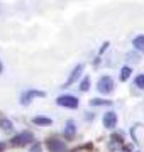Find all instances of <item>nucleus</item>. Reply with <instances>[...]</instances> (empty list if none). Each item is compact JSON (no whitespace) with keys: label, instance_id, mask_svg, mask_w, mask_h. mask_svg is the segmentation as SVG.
Returning a JSON list of instances; mask_svg holds the SVG:
<instances>
[{"label":"nucleus","instance_id":"f257e3e1","mask_svg":"<svg viewBox=\"0 0 144 152\" xmlns=\"http://www.w3.org/2000/svg\"><path fill=\"white\" fill-rule=\"evenodd\" d=\"M56 103L60 105V107H65V108H78V98L71 96V95H61L58 100H56Z\"/></svg>","mask_w":144,"mask_h":152},{"label":"nucleus","instance_id":"f03ea898","mask_svg":"<svg viewBox=\"0 0 144 152\" xmlns=\"http://www.w3.org/2000/svg\"><path fill=\"white\" fill-rule=\"evenodd\" d=\"M32 142V134L31 132H22L19 135H14L12 139V145H17V147H22V145H27Z\"/></svg>","mask_w":144,"mask_h":152},{"label":"nucleus","instance_id":"7ed1b4c3","mask_svg":"<svg viewBox=\"0 0 144 152\" xmlns=\"http://www.w3.org/2000/svg\"><path fill=\"white\" fill-rule=\"evenodd\" d=\"M97 88H98L100 93H110L114 90V80H112L110 76H102Z\"/></svg>","mask_w":144,"mask_h":152},{"label":"nucleus","instance_id":"20e7f679","mask_svg":"<svg viewBox=\"0 0 144 152\" xmlns=\"http://www.w3.org/2000/svg\"><path fill=\"white\" fill-rule=\"evenodd\" d=\"M46 144H48L49 152H66V145H65V142H61L60 139L51 137V139H48Z\"/></svg>","mask_w":144,"mask_h":152},{"label":"nucleus","instance_id":"39448f33","mask_svg":"<svg viewBox=\"0 0 144 152\" xmlns=\"http://www.w3.org/2000/svg\"><path fill=\"white\" fill-rule=\"evenodd\" d=\"M36 96H46L44 91H39V90H29V91L22 93V96H21V103L22 105H29L31 103V100Z\"/></svg>","mask_w":144,"mask_h":152},{"label":"nucleus","instance_id":"423d86ee","mask_svg":"<svg viewBox=\"0 0 144 152\" xmlns=\"http://www.w3.org/2000/svg\"><path fill=\"white\" fill-rule=\"evenodd\" d=\"M83 69H85V66L83 64H76L75 66V69L71 71V75L68 76V81L63 85V86L66 88V86H70V85H73L75 81H78V78L82 76V73H83Z\"/></svg>","mask_w":144,"mask_h":152},{"label":"nucleus","instance_id":"0eeeda50","mask_svg":"<svg viewBox=\"0 0 144 152\" xmlns=\"http://www.w3.org/2000/svg\"><path fill=\"white\" fill-rule=\"evenodd\" d=\"M117 125V115L114 112H107L104 115V127L105 129H114Z\"/></svg>","mask_w":144,"mask_h":152},{"label":"nucleus","instance_id":"6e6552de","mask_svg":"<svg viewBox=\"0 0 144 152\" xmlns=\"http://www.w3.org/2000/svg\"><path fill=\"white\" fill-rule=\"evenodd\" d=\"M75 134H76V125H75L73 120H68L66 125H65V137L66 139H73Z\"/></svg>","mask_w":144,"mask_h":152},{"label":"nucleus","instance_id":"1a4fd4ad","mask_svg":"<svg viewBox=\"0 0 144 152\" xmlns=\"http://www.w3.org/2000/svg\"><path fill=\"white\" fill-rule=\"evenodd\" d=\"M32 122L36 125H41V127H49V125L53 124V120H51L49 117H34Z\"/></svg>","mask_w":144,"mask_h":152},{"label":"nucleus","instance_id":"9d476101","mask_svg":"<svg viewBox=\"0 0 144 152\" xmlns=\"http://www.w3.org/2000/svg\"><path fill=\"white\" fill-rule=\"evenodd\" d=\"M131 73H132V69L129 68V66H124L120 69V73H119V78H120V81H126L129 76H131Z\"/></svg>","mask_w":144,"mask_h":152},{"label":"nucleus","instance_id":"9b49d317","mask_svg":"<svg viewBox=\"0 0 144 152\" xmlns=\"http://www.w3.org/2000/svg\"><path fill=\"white\" fill-rule=\"evenodd\" d=\"M132 46L139 51H144V36H137V37L132 41Z\"/></svg>","mask_w":144,"mask_h":152},{"label":"nucleus","instance_id":"f8f14e48","mask_svg":"<svg viewBox=\"0 0 144 152\" xmlns=\"http://www.w3.org/2000/svg\"><path fill=\"white\" fill-rule=\"evenodd\" d=\"M0 129H4L5 132H10L12 129H14V125H12L7 118H0Z\"/></svg>","mask_w":144,"mask_h":152},{"label":"nucleus","instance_id":"ddd939ff","mask_svg":"<svg viewBox=\"0 0 144 152\" xmlns=\"http://www.w3.org/2000/svg\"><path fill=\"white\" fill-rule=\"evenodd\" d=\"M90 105L92 107H98V105H110L109 100H90Z\"/></svg>","mask_w":144,"mask_h":152},{"label":"nucleus","instance_id":"4468645a","mask_svg":"<svg viewBox=\"0 0 144 152\" xmlns=\"http://www.w3.org/2000/svg\"><path fill=\"white\" fill-rule=\"evenodd\" d=\"M88 88H90V78H83V81L80 85V90H82V91H87Z\"/></svg>","mask_w":144,"mask_h":152},{"label":"nucleus","instance_id":"2eb2a0df","mask_svg":"<svg viewBox=\"0 0 144 152\" xmlns=\"http://www.w3.org/2000/svg\"><path fill=\"white\" fill-rule=\"evenodd\" d=\"M136 86H137V88H144V75L136 76Z\"/></svg>","mask_w":144,"mask_h":152},{"label":"nucleus","instance_id":"dca6fc26","mask_svg":"<svg viewBox=\"0 0 144 152\" xmlns=\"http://www.w3.org/2000/svg\"><path fill=\"white\" fill-rule=\"evenodd\" d=\"M43 149H41V144H34L32 149H31V152H41Z\"/></svg>","mask_w":144,"mask_h":152},{"label":"nucleus","instance_id":"f3484780","mask_svg":"<svg viewBox=\"0 0 144 152\" xmlns=\"http://www.w3.org/2000/svg\"><path fill=\"white\" fill-rule=\"evenodd\" d=\"M73 152H90V151L88 149H82V147H80V149H75Z\"/></svg>","mask_w":144,"mask_h":152},{"label":"nucleus","instance_id":"a211bd4d","mask_svg":"<svg viewBox=\"0 0 144 152\" xmlns=\"http://www.w3.org/2000/svg\"><path fill=\"white\" fill-rule=\"evenodd\" d=\"M4 149H5V144H4V142H0V152L4 151Z\"/></svg>","mask_w":144,"mask_h":152},{"label":"nucleus","instance_id":"6ab92c4d","mask_svg":"<svg viewBox=\"0 0 144 152\" xmlns=\"http://www.w3.org/2000/svg\"><path fill=\"white\" fill-rule=\"evenodd\" d=\"M120 152H131V147H124V151H120Z\"/></svg>","mask_w":144,"mask_h":152},{"label":"nucleus","instance_id":"aec40b11","mask_svg":"<svg viewBox=\"0 0 144 152\" xmlns=\"http://www.w3.org/2000/svg\"><path fill=\"white\" fill-rule=\"evenodd\" d=\"M0 71H2V64H0Z\"/></svg>","mask_w":144,"mask_h":152}]
</instances>
